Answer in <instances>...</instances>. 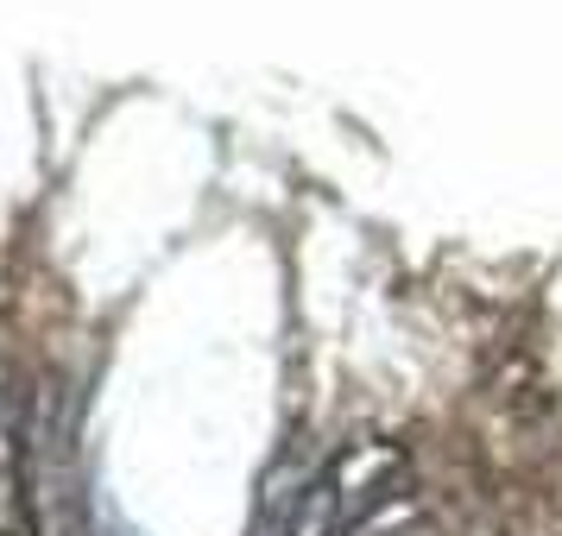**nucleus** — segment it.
Returning a JSON list of instances; mask_svg holds the SVG:
<instances>
[{
  "instance_id": "f257e3e1",
  "label": "nucleus",
  "mask_w": 562,
  "mask_h": 536,
  "mask_svg": "<svg viewBox=\"0 0 562 536\" xmlns=\"http://www.w3.org/2000/svg\"><path fill=\"white\" fill-rule=\"evenodd\" d=\"M20 499H26L38 536H89L77 467V404L64 385H45L20 423Z\"/></svg>"
}]
</instances>
